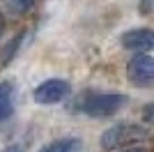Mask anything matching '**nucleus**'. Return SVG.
<instances>
[{
	"instance_id": "obj_1",
	"label": "nucleus",
	"mask_w": 154,
	"mask_h": 152,
	"mask_svg": "<svg viewBox=\"0 0 154 152\" xmlns=\"http://www.w3.org/2000/svg\"><path fill=\"white\" fill-rule=\"evenodd\" d=\"M149 136V129L145 125H134V122H120L101 134V147L103 150H120V147L136 145Z\"/></svg>"
},
{
	"instance_id": "obj_2",
	"label": "nucleus",
	"mask_w": 154,
	"mask_h": 152,
	"mask_svg": "<svg viewBox=\"0 0 154 152\" xmlns=\"http://www.w3.org/2000/svg\"><path fill=\"white\" fill-rule=\"evenodd\" d=\"M127 101V95L122 92H103V95H88L83 101H78V108L90 118H110Z\"/></svg>"
},
{
	"instance_id": "obj_3",
	"label": "nucleus",
	"mask_w": 154,
	"mask_h": 152,
	"mask_svg": "<svg viewBox=\"0 0 154 152\" xmlns=\"http://www.w3.org/2000/svg\"><path fill=\"white\" fill-rule=\"evenodd\" d=\"M69 92H71L69 81H64V78H46L32 90V99L37 104H42V106H53V104L67 99Z\"/></svg>"
},
{
	"instance_id": "obj_4",
	"label": "nucleus",
	"mask_w": 154,
	"mask_h": 152,
	"mask_svg": "<svg viewBox=\"0 0 154 152\" xmlns=\"http://www.w3.org/2000/svg\"><path fill=\"white\" fill-rule=\"evenodd\" d=\"M129 81L140 85V88H152L154 83V60L147 53H136L127 65Z\"/></svg>"
},
{
	"instance_id": "obj_5",
	"label": "nucleus",
	"mask_w": 154,
	"mask_h": 152,
	"mask_svg": "<svg viewBox=\"0 0 154 152\" xmlns=\"http://www.w3.org/2000/svg\"><path fill=\"white\" fill-rule=\"evenodd\" d=\"M122 46L127 51H136V53H147L154 46V35L149 28H134L122 35Z\"/></svg>"
},
{
	"instance_id": "obj_6",
	"label": "nucleus",
	"mask_w": 154,
	"mask_h": 152,
	"mask_svg": "<svg viewBox=\"0 0 154 152\" xmlns=\"http://www.w3.org/2000/svg\"><path fill=\"white\" fill-rule=\"evenodd\" d=\"M14 99L16 88L12 81H0V120H7L14 113Z\"/></svg>"
},
{
	"instance_id": "obj_7",
	"label": "nucleus",
	"mask_w": 154,
	"mask_h": 152,
	"mask_svg": "<svg viewBox=\"0 0 154 152\" xmlns=\"http://www.w3.org/2000/svg\"><path fill=\"white\" fill-rule=\"evenodd\" d=\"M39 152H81V141L78 138H60V141H53L51 145L42 147Z\"/></svg>"
},
{
	"instance_id": "obj_8",
	"label": "nucleus",
	"mask_w": 154,
	"mask_h": 152,
	"mask_svg": "<svg viewBox=\"0 0 154 152\" xmlns=\"http://www.w3.org/2000/svg\"><path fill=\"white\" fill-rule=\"evenodd\" d=\"M35 2H37V0H5V5L9 7L14 14H26V12H30L32 7H35Z\"/></svg>"
},
{
	"instance_id": "obj_9",
	"label": "nucleus",
	"mask_w": 154,
	"mask_h": 152,
	"mask_svg": "<svg viewBox=\"0 0 154 152\" xmlns=\"http://www.w3.org/2000/svg\"><path fill=\"white\" fill-rule=\"evenodd\" d=\"M117 152H147V147H136V145H129V147H120Z\"/></svg>"
},
{
	"instance_id": "obj_10",
	"label": "nucleus",
	"mask_w": 154,
	"mask_h": 152,
	"mask_svg": "<svg viewBox=\"0 0 154 152\" xmlns=\"http://www.w3.org/2000/svg\"><path fill=\"white\" fill-rule=\"evenodd\" d=\"M149 120H152V104L145 108V122H149Z\"/></svg>"
},
{
	"instance_id": "obj_11",
	"label": "nucleus",
	"mask_w": 154,
	"mask_h": 152,
	"mask_svg": "<svg viewBox=\"0 0 154 152\" xmlns=\"http://www.w3.org/2000/svg\"><path fill=\"white\" fill-rule=\"evenodd\" d=\"M2 152H21V147H19V145H7Z\"/></svg>"
}]
</instances>
